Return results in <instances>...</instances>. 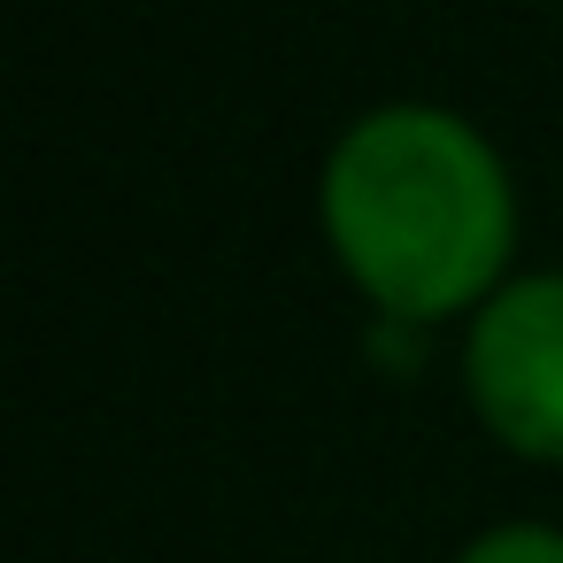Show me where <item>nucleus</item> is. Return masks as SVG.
Segmentation results:
<instances>
[{"label":"nucleus","instance_id":"f257e3e1","mask_svg":"<svg viewBox=\"0 0 563 563\" xmlns=\"http://www.w3.org/2000/svg\"><path fill=\"white\" fill-rule=\"evenodd\" d=\"M324 232L394 324H432L494 286L517 209L494 147L463 117L378 109L324 163Z\"/></svg>","mask_w":563,"mask_h":563},{"label":"nucleus","instance_id":"f03ea898","mask_svg":"<svg viewBox=\"0 0 563 563\" xmlns=\"http://www.w3.org/2000/svg\"><path fill=\"white\" fill-rule=\"evenodd\" d=\"M463 378L478 424L501 448L532 463H563V278L501 286L471 324Z\"/></svg>","mask_w":563,"mask_h":563},{"label":"nucleus","instance_id":"7ed1b4c3","mask_svg":"<svg viewBox=\"0 0 563 563\" xmlns=\"http://www.w3.org/2000/svg\"><path fill=\"white\" fill-rule=\"evenodd\" d=\"M455 563H563V532H548V525H494Z\"/></svg>","mask_w":563,"mask_h":563}]
</instances>
